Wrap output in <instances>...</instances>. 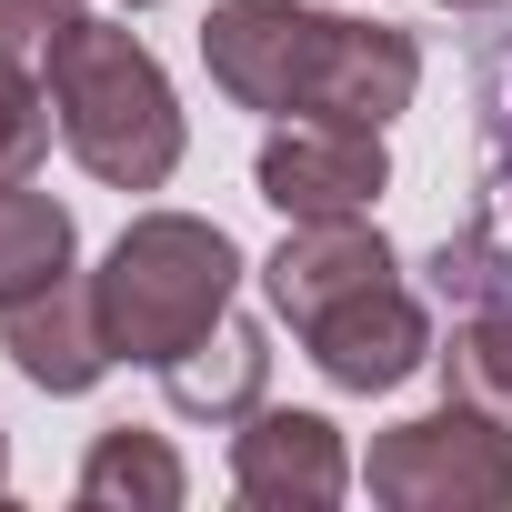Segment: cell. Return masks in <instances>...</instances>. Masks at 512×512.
I'll list each match as a JSON object with an SVG mask.
<instances>
[{
  "instance_id": "15",
  "label": "cell",
  "mask_w": 512,
  "mask_h": 512,
  "mask_svg": "<svg viewBox=\"0 0 512 512\" xmlns=\"http://www.w3.org/2000/svg\"><path fill=\"white\" fill-rule=\"evenodd\" d=\"M432 362H442V402H472L482 422L512 432V302L502 292L472 302L452 322V342H432Z\"/></svg>"
},
{
  "instance_id": "16",
  "label": "cell",
  "mask_w": 512,
  "mask_h": 512,
  "mask_svg": "<svg viewBox=\"0 0 512 512\" xmlns=\"http://www.w3.org/2000/svg\"><path fill=\"white\" fill-rule=\"evenodd\" d=\"M432 11H492V0H432Z\"/></svg>"
},
{
  "instance_id": "4",
  "label": "cell",
  "mask_w": 512,
  "mask_h": 512,
  "mask_svg": "<svg viewBox=\"0 0 512 512\" xmlns=\"http://www.w3.org/2000/svg\"><path fill=\"white\" fill-rule=\"evenodd\" d=\"M362 482L392 512H512V432L482 422L472 402H442L422 422H392Z\"/></svg>"
},
{
  "instance_id": "9",
  "label": "cell",
  "mask_w": 512,
  "mask_h": 512,
  "mask_svg": "<svg viewBox=\"0 0 512 512\" xmlns=\"http://www.w3.org/2000/svg\"><path fill=\"white\" fill-rule=\"evenodd\" d=\"M402 262H392V241L372 231V211H322V221H292L282 231V251L262 262V292H272V312L302 332V322H322L342 292H362V282H392Z\"/></svg>"
},
{
  "instance_id": "1",
  "label": "cell",
  "mask_w": 512,
  "mask_h": 512,
  "mask_svg": "<svg viewBox=\"0 0 512 512\" xmlns=\"http://www.w3.org/2000/svg\"><path fill=\"white\" fill-rule=\"evenodd\" d=\"M201 71L231 111H332V121H372L392 131L422 91V41L392 21H342L312 0H211L201 21Z\"/></svg>"
},
{
  "instance_id": "12",
  "label": "cell",
  "mask_w": 512,
  "mask_h": 512,
  "mask_svg": "<svg viewBox=\"0 0 512 512\" xmlns=\"http://www.w3.org/2000/svg\"><path fill=\"white\" fill-rule=\"evenodd\" d=\"M71 492L91 502V512H181L191 502V472H181V452L161 442V432H101L91 452H81V472H71Z\"/></svg>"
},
{
  "instance_id": "11",
  "label": "cell",
  "mask_w": 512,
  "mask_h": 512,
  "mask_svg": "<svg viewBox=\"0 0 512 512\" xmlns=\"http://www.w3.org/2000/svg\"><path fill=\"white\" fill-rule=\"evenodd\" d=\"M71 272H81V221H71V201L11 181V191H0V312L31 302V292H51V282H71Z\"/></svg>"
},
{
  "instance_id": "8",
  "label": "cell",
  "mask_w": 512,
  "mask_h": 512,
  "mask_svg": "<svg viewBox=\"0 0 512 512\" xmlns=\"http://www.w3.org/2000/svg\"><path fill=\"white\" fill-rule=\"evenodd\" d=\"M0 352H11V372H21L31 392H51V402H81V392L121 362V352H111V322H101L91 272H71V282H51V292L11 302V312H0Z\"/></svg>"
},
{
  "instance_id": "14",
  "label": "cell",
  "mask_w": 512,
  "mask_h": 512,
  "mask_svg": "<svg viewBox=\"0 0 512 512\" xmlns=\"http://www.w3.org/2000/svg\"><path fill=\"white\" fill-rule=\"evenodd\" d=\"M442 292L462 282V302H512V91H502V111H492V181H482V221L462 231V241H442Z\"/></svg>"
},
{
  "instance_id": "10",
  "label": "cell",
  "mask_w": 512,
  "mask_h": 512,
  "mask_svg": "<svg viewBox=\"0 0 512 512\" xmlns=\"http://www.w3.org/2000/svg\"><path fill=\"white\" fill-rule=\"evenodd\" d=\"M71 11H81V0H0V191L31 181V171L51 161V141H61L41 51H51V31H61Z\"/></svg>"
},
{
  "instance_id": "18",
  "label": "cell",
  "mask_w": 512,
  "mask_h": 512,
  "mask_svg": "<svg viewBox=\"0 0 512 512\" xmlns=\"http://www.w3.org/2000/svg\"><path fill=\"white\" fill-rule=\"evenodd\" d=\"M121 11H151V0H121Z\"/></svg>"
},
{
  "instance_id": "7",
  "label": "cell",
  "mask_w": 512,
  "mask_h": 512,
  "mask_svg": "<svg viewBox=\"0 0 512 512\" xmlns=\"http://www.w3.org/2000/svg\"><path fill=\"white\" fill-rule=\"evenodd\" d=\"M231 492L262 502V512H332L352 492V452L322 412H292V402H251L241 432H231Z\"/></svg>"
},
{
  "instance_id": "6",
  "label": "cell",
  "mask_w": 512,
  "mask_h": 512,
  "mask_svg": "<svg viewBox=\"0 0 512 512\" xmlns=\"http://www.w3.org/2000/svg\"><path fill=\"white\" fill-rule=\"evenodd\" d=\"M302 352H312V372H322L332 392H402V382L432 362V312H422V292L392 272V282L342 292L322 322H302Z\"/></svg>"
},
{
  "instance_id": "3",
  "label": "cell",
  "mask_w": 512,
  "mask_h": 512,
  "mask_svg": "<svg viewBox=\"0 0 512 512\" xmlns=\"http://www.w3.org/2000/svg\"><path fill=\"white\" fill-rule=\"evenodd\" d=\"M101 322H111V352L141 362V372H171L201 332L231 322V292H241V251L221 221L201 211H141L111 251H101Z\"/></svg>"
},
{
  "instance_id": "5",
  "label": "cell",
  "mask_w": 512,
  "mask_h": 512,
  "mask_svg": "<svg viewBox=\"0 0 512 512\" xmlns=\"http://www.w3.org/2000/svg\"><path fill=\"white\" fill-rule=\"evenodd\" d=\"M251 181H262V201L282 221H322V211H372L392 191V151L372 121H332V111H292L272 121L262 161H251Z\"/></svg>"
},
{
  "instance_id": "2",
  "label": "cell",
  "mask_w": 512,
  "mask_h": 512,
  "mask_svg": "<svg viewBox=\"0 0 512 512\" xmlns=\"http://www.w3.org/2000/svg\"><path fill=\"white\" fill-rule=\"evenodd\" d=\"M51 71V121H61V151L101 181V191H161L181 171V101H171V71L151 61V41H131V21H101V11H71L41 51Z\"/></svg>"
},
{
  "instance_id": "13",
  "label": "cell",
  "mask_w": 512,
  "mask_h": 512,
  "mask_svg": "<svg viewBox=\"0 0 512 512\" xmlns=\"http://www.w3.org/2000/svg\"><path fill=\"white\" fill-rule=\"evenodd\" d=\"M262 372H272L262 332H251V322H221V332H201V342L161 372V392H171V412H191V422H231V412L262 402Z\"/></svg>"
},
{
  "instance_id": "17",
  "label": "cell",
  "mask_w": 512,
  "mask_h": 512,
  "mask_svg": "<svg viewBox=\"0 0 512 512\" xmlns=\"http://www.w3.org/2000/svg\"><path fill=\"white\" fill-rule=\"evenodd\" d=\"M0 492H11V452H0Z\"/></svg>"
}]
</instances>
